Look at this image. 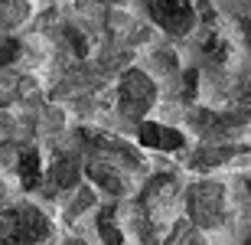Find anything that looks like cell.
I'll return each instance as SVG.
<instances>
[{
  "label": "cell",
  "mask_w": 251,
  "mask_h": 245,
  "mask_svg": "<svg viewBox=\"0 0 251 245\" xmlns=\"http://www.w3.org/2000/svg\"><path fill=\"white\" fill-rule=\"evenodd\" d=\"M248 124V114H209L202 111L196 118V128L209 137V141H222V137H232Z\"/></svg>",
  "instance_id": "7"
},
{
  "label": "cell",
  "mask_w": 251,
  "mask_h": 245,
  "mask_svg": "<svg viewBox=\"0 0 251 245\" xmlns=\"http://www.w3.org/2000/svg\"><path fill=\"white\" fill-rule=\"evenodd\" d=\"M245 245H251V236H248V239H245Z\"/></svg>",
  "instance_id": "19"
},
{
  "label": "cell",
  "mask_w": 251,
  "mask_h": 245,
  "mask_svg": "<svg viewBox=\"0 0 251 245\" xmlns=\"http://www.w3.org/2000/svg\"><path fill=\"white\" fill-rule=\"evenodd\" d=\"M189 222L196 229H219L225 222V187L215 180H199L186 193Z\"/></svg>",
  "instance_id": "2"
},
{
  "label": "cell",
  "mask_w": 251,
  "mask_h": 245,
  "mask_svg": "<svg viewBox=\"0 0 251 245\" xmlns=\"http://www.w3.org/2000/svg\"><path fill=\"white\" fill-rule=\"evenodd\" d=\"M17 53H20L17 39H7V43H3V46H0V66H3V62H10V59L17 56Z\"/></svg>",
  "instance_id": "14"
},
{
  "label": "cell",
  "mask_w": 251,
  "mask_h": 245,
  "mask_svg": "<svg viewBox=\"0 0 251 245\" xmlns=\"http://www.w3.org/2000/svg\"><path fill=\"white\" fill-rule=\"evenodd\" d=\"M147 3V13L157 20L160 27L173 33V36H183L189 33L196 23V13H193V3L189 0H144Z\"/></svg>",
  "instance_id": "5"
},
{
  "label": "cell",
  "mask_w": 251,
  "mask_h": 245,
  "mask_svg": "<svg viewBox=\"0 0 251 245\" xmlns=\"http://www.w3.org/2000/svg\"><path fill=\"white\" fill-rule=\"evenodd\" d=\"M43 177V170H39V154L36 151H20V180H23V187L33 190Z\"/></svg>",
  "instance_id": "11"
},
{
  "label": "cell",
  "mask_w": 251,
  "mask_h": 245,
  "mask_svg": "<svg viewBox=\"0 0 251 245\" xmlns=\"http://www.w3.org/2000/svg\"><path fill=\"white\" fill-rule=\"evenodd\" d=\"M173 193H176V177L173 173H160L144 187L140 193V209L147 216L150 226H160V219H167L170 203H173Z\"/></svg>",
  "instance_id": "4"
},
{
  "label": "cell",
  "mask_w": 251,
  "mask_h": 245,
  "mask_svg": "<svg viewBox=\"0 0 251 245\" xmlns=\"http://www.w3.org/2000/svg\"><path fill=\"white\" fill-rule=\"evenodd\" d=\"M49 177H52V183H56L59 190H72L75 183H78V177H82V170H78V161H75L72 154H65V157H56V163H52V170H49Z\"/></svg>",
  "instance_id": "9"
},
{
  "label": "cell",
  "mask_w": 251,
  "mask_h": 245,
  "mask_svg": "<svg viewBox=\"0 0 251 245\" xmlns=\"http://www.w3.org/2000/svg\"><path fill=\"white\" fill-rule=\"evenodd\" d=\"M65 245H88V242H82V239H69Z\"/></svg>",
  "instance_id": "17"
},
{
  "label": "cell",
  "mask_w": 251,
  "mask_h": 245,
  "mask_svg": "<svg viewBox=\"0 0 251 245\" xmlns=\"http://www.w3.org/2000/svg\"><path fill=\"white\" fill-rule=\"evenodd\" d=\"M98 232H101L104 245H127L124 236H121V229H118V222H114L111 209H101V216H98Z\"/></svg>",
  "instance_id": "13"
},
{
  "label": "cell",
  "mask_w": 251,
  "mask_h": 245,
  "mask_svg": "<svg viewBox=\"0 0 251 245\" xmlns=\"http://www.w3.org/2000/svg\"><path fill=\"white\" fill-rule=\"evenodd\" d=\"M235 151H238V147H219V144H205L202 151L193 157V167L209 170V167H215V163H225L228 157H235Z\"/></svg>",
  "instance_id": "10"
},
{
  "label": "cell",
  "mask_w": 251,
  "mask_h": 245,
  "mask_svg": "<svg viewBox=\"0 0 251 245\" xmlns=\"http://www.w3.org/2000/svg\"><path fill=\"white\" fill-rule=\"evenodd\" d=\"M245 36H248V46H251V20L245 23Z\"/></svg>",
  "instance_id": "16"
},
{
  "label": "cell",
  "mask_w": 251,
  "mask_h": 245,
  "mask_svg": "<svg viewBox=\"0 0 251 245\" xmlns=\"http://www.w3.org/2000/svg\"><path fill=\"white\" fill-rule=\"evenodd\" d=\"M140 144L144 147H153V151H179L186 137L173 128H163V124H140Z\"/></svg>",
  "instance_id": "8"
},
{
  "label": "cell",
  "mask_w": 251,
  "mask_h": 245,
  "mask_svg": "<svg viewBox=\"0 0 251 245\" xmlns=\"http://www.w3.org/2000/svg\"><path fill=\"white\" fill-rule=\"evenodd\" d=\"M65 36L72 39V49L78 53V56H85V53H88V46L82 43V33H78V29H72V27H69V29H65Z\"/></svg>",
  "instance_id": "15"
},
{
  "label": "cell",
  "mask_w": 251,
  "mask_h": 245,
  "mask_svg": "<svg viewBox=\"0 0 251 245\" xmlns=\"http://www.w3.org/2000/svg\"><path fill=\"white\" fill-rule=\"evenodd\" d=\"M121 167H124V163L95 154L85 170H88V177H92L98 187H104L111 196H124V193H127V180H124V173H127V170H121Z\"/></svg>",
  "instance_id": "6"
},
{
  "label": "cell",
  "mask_w": 251,
  "mask_h": 245,
  "mask_svg": "<svg viewBox=\"0 0 251 245\" xmlns=\"http://www.w3.org/2000/svg\"><path fill=\"white\" fill-rule=\"evenodd\" d=\"M52 232L49 219L33 206L0 209V245H36Z\"/></svg>",
  "instance_id": "1"
},
{
  "label": "cell",
  "mask_w": 251,
  "mask_h": 245,
  "mask_svg": "<svg viewBox=\"0 0 251 245\" xmlns=\"http://www.w3.org/2000/svg\"><path fill=\"white\" fill-rule=\"evenodd\" d=\"M101 3H118V0H101Z\"/></svg>",
  "instance_id": "18"
},
{
  "label": "cell",
  "mask_w": 251,
  "mask_h": 245,
  "mask_svg": "<svg viewBox=\"0 0 251 245\" xmlns=\"http://www.w3.org/2000/svg\"><path fill=\"white\" fill-rule=\"evenodd\" d=\"M167 245H205V239L199 236V229L193 222H176L170 239H167Z\"/></svg>",
  "instance_id": "12"
},
{
  "label": "cell",
  "mask_w": 251,
  "mask_h": 245,
  "mask_svg": "<svg viewBox=\"0 0 251 245\" xmlns=\"http://www.w3.org/2000/svg\"><path fill=\"white\" fill-rule=\"evenodd\" d=\"M157 102V88L144 72L130 69L124 72L121 88H118V108H121L124 118H144L150 111V105Z\"/></svg>",
  "instance_id": "3"
}]
</instances>
